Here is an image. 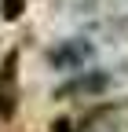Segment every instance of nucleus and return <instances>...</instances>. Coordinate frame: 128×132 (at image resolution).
<instances>
[{"mask_svg":"<svg viewBox=\"0 0 128 132\" xmlns=\"http://www.w3.org/2000/svg\"><path fill=\"white\" fill-rule=\"evenodd\" d=\"M48 59H51L59 70H77L81 62L92 59V48H88V44H84V48H73V40H66V44L51 48V52H48Z\"/></svg>","mask_w":128,"mask_h":132,"instance_id":"nucleus-2","label":"nucleus"},{"mask_svg":"<svg viewBox=\"0 0 128 132\" xmlns=\"http://www.w3.org/2000/svg\"><path fill=\"white\" fill-rule=\"evenodd\" d=\"M15 55H7L4 59V66H0V121H7L11 114H15Z\"/></svg>","mask_w":128,"mask_h":132,"instance_id":"nucleus-1","label":"nucleus"},{"mask_svg":"<svg viewBox=\"0 0 128 132\" xmlns=\"http://www.w3.org/2000/svg\"><path fill=\"white\" fill-rule=\"evenodd\" d=\"M110 85L106 73H84V77H73L70 85H62L59 95H92V92H103Z\"/></svg>","mask_w":128,"mask_h":132,"instance_id":"nucleus-3","label":"nucleus"}]
</instances>
